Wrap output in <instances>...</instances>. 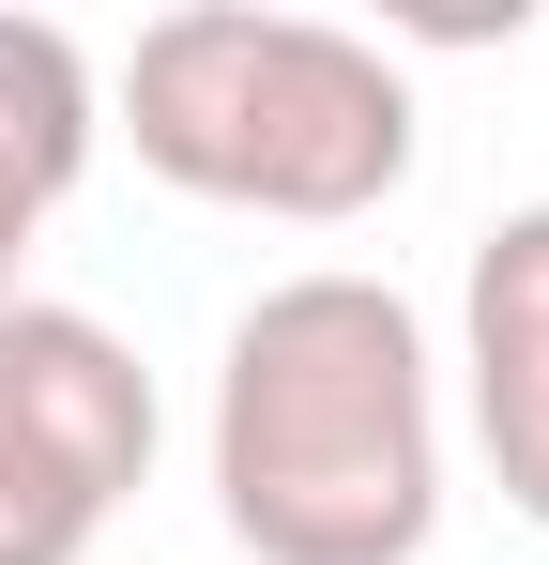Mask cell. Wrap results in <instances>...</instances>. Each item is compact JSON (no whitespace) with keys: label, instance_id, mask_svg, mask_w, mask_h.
<instances>
[{"label":"cell","instance_id":"6da1fadb","mask_svg":"<svg viewBox=\"0 0 549 565\" xmlns=\"http://www.w3.org/2000/svg\"><path fill=\"white\" fill-rule=\"evenodd\" d=\"M214 520L245 565H412L443 535V382L381 276H274L214 352Z\"/></svg>","mask_w":549,"mask_h":565},{"label":"cell","instance_id":"7a4b0ae2","mask_svg":"<svg viewBox=\"0 0 549 565\" xmlns=\"http://www.w3.org/2000/svg\"><path fill=\"white\" fill-rule=\"evenodd\" d=\"M107 122L138 138V169L214 214L274 230H352L412 184V77L336 31V15H274V0H183L122 46Z\"/></svg>","mask_w":549,"mask_h":565},{"label":"cell","instance_id":"3957f363","mask_svg":"<svg viewBox=\"0 0 549 565\" xmlns=\"http://www.w3.org/2000/svg\"><path fill=\"white\" fill-rule=\"evenodd\" d=\"M153 367L92 321V306H46V290H15L0 306V473L46 504V520H77L107 535V504L153 473Z\"/></svg>","mask_w":549,"mask_h":565},{"label":"cell","instance_id":"277c9868","mask_svg":"<svg viewBox=\"0 0 549 565\" xmlns=\"http://www.w3.org/2000/svg\"><path fill=\"white\" fill-rule=\"evenodd\" d=\"M458 367H473L488 489L549 535V199H519V214L473 245V290H458Z\"/></svg>","mask_w":549,"mask_h":565},{"label":"cell","instance_id":"5b68a950","mask_svg":"<svg viewBox=\"0 0 549 565\" xmlns=\"http://www.w3.org/2000/svg\"><path fill=\"white\" fill-rule=\"evenodd\" d=\"M92 138H107L92 46L62 15H15V0H0V306L31 290V245H46V214L77 199Z\"/></svg>","mask_w":549,"mask_h":565},{"label":"cell","instance_id":"8992f818","mask_svg":"<svg viewBox=\"0 0 549 565\" xmlns=\"http://www.w3.org/2000/svg\"><path fill=\"white\" fill-rule=\"evenodd\" d=\"M77 551H92L77 520H46V504H31V489L0 473V565H77Z\"/></svg>","mask_w":549,"mask_h":565}]
</instances>
